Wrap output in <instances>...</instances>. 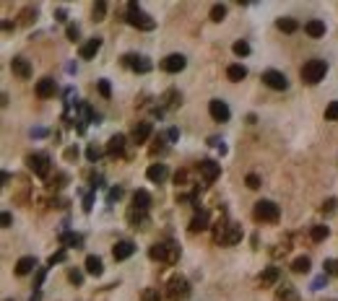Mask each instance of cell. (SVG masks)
I'll return each instance as SVG.
<instances>
[{"label":"cell","mask_w":338,"mask_h":301,"mask_svg":"<svg viewBox=\"0 0 338 301\" xmlns=\"http://www.w3.org/2000/svg\"><path fill=\"white\" fill-rule=\"evenodd\" d=\"M125 21L135 26V29H141V31H151V29H156V21L149 16V13H143L141 11V5L138 3H130L127 5V16H125Z\"/></svg>","instance_id":"cell-1"},{"label":"cell","mask_w":338,"mask_h":301,"mask_svg":"<svg viewBox=\"0 0 338 301\" xmlns=\"http://www.w3.org/2000/svg\"><path fill=\"white\" fill-rule=\"evenodd\" d=\"M325 73H328V62L325 60H307L305 68H302V81L309 83V86H315V83H320V81L325 78Z\"/></svg>","instance_id":"cell-2"},{"label":"cell","mask_w":338,"mask_h":301,"mask_svg":"<svg viewBox=\"0 0 338 301\" xmlns=\"http://www.w3.org/2000/svg\"><path fill=\"white\" fill-rule=\"evenodd\" d=\"M252 213H255V218H258V221H266V223H276L278 216H281L278 205L273 203V200H258Z\"/></svg>","instance_id":"cell-3"},{"label":"cell","mask_w":338,"mask_h":301,"mask_svg":"<svg viewBox=\"0 0 338 301\" xmlns=\"http://www.w3.org/2000/svg\"><path fill=\"white\" fill-rule=\"evenodd\" d=\"M167 296L172 301H180V299H187L190 296V283H187V278H182V275H175L169 280V286H167Z\"/></svg>","instance_id":"cell-4"},{"label":"cell","mask_w":338,"mask_h":301,"mask_svg":"<svg viewBox=\"0 0 338 301\" xmlns=\"http://www.w3.org/2000/svg\"><path fill=\"white\" fill-rule=\"evenodd\" d=\"M149 257L151 260H159V262H175L177 260V247H172V244H154L149 249Z\"/></svg>","instance_id":"cell-5"},{"label":"cell","mask_w":338,"mask_h":301,"mask_svg":"<svg viewBox=\"0 0 338 301\" xmlns=\"http://www.w3.org/2000/svg\"><path fill=\"white\" fill-rule=\"evenodd\" d=\"M26 161H29V169L34 171L36 177H47L50 174V156L47 153H31Z\"/></svg>","instance_id":"cell-6"},{"label":"cell","mask_w":338,"mask_h":301,"mask_svg":"<svg viewBox=\"0 0 338 301\" xmlns=\"http://www.w3.org/2000/svg\"><path fill=\"white\" fill-rule=\"evenodd\" d=\"M263 83H266L268 88H273V91H286L289 88V78L284 76V73H278V70H266L263 73Z\"/></svg>","instance_id":"cell-7"},{"label":"cell","mask_w":338,"mask_h":301,"mask_svg":"<svg viewBox=\"0 0 338 301\" xmlns=\"http://www.w3.org/2000/svg\"><path fill=\"white\" fill-rule=\"evenodd\" d=\"M208 112H211V117H214L216 122H226V120L232 117L229 104L221 102V99H211V104H208Z\"/></svg>","instance_id":"cell-8"},{"label":"cell","mask_w":338,"mask_h":301,"mask_svg":"<svg viewBox=\"0 0 338 301\" xmlns=\"http://www.w3.org/2000/svg\"><path fill=\"white\" fill-rule=\"evenodd\" d=\"M123 62H125L130 70H135V73H149V70H151V60L143 57V55H125Z\"/></svg>","instance_id":"cell-9"},{"label":"cell","mask_w":338,"mask_h":301,"mask_svg":"<svg viewBox=\"0 0 338 301\" xmlns=\"http://www.w3.org/2000/svg\"><path fill=\"white\" fill-rule=\"evenodd\" d=\"M185 65H187V60H185V55H180V52L167 55V57L161 60V68L167 73H180V70H185Z\"/></svg>","instance_id":"cell-10"},{"label":"cell","mask_w":338,"mask_h":301,"mask_svg":"<svg viewBox=\"0 0 338 301\" xmlns=\"http://www.w3.org/2000/svg\"><path fill=\"white\" fill-rule=\"evenodd\" d=\"M218 174H221V164H216V161H211V159L200 161V177H203L206 182H214Z\"/></svg>","instance_id":"cell-11"},{"label":"cell","mask_w":338,"mask_h":301,"mask_svg":"<svg viewBox=\"0 0 338 301\" xmlns=\"http://www.w3.org/2000/svg\"><path fill=\"white\" fill-rule=\"evenodd\" d=\"M133 252H135V244H133V242H127V239H123V242H117L115 247H112V257H115L117 262H123V260L130 257Z\"/></svg>","instance_id":"cell-12"},{"label":"cell","mask_w":338,"mask_h":301,"mask_svg":"<svg viewBox=\"0 0 338 301\" xmlns=\"http://www.w3.org/2000/svg\"><path fill=\"white\" fill-rule=\"evenodd\" d=\"M11 70H13V76H18V78H31V65H29V60L26 57H13L11 60Z\"/></svg>","instance_id":"cell-13"},{"label":"cell","mask_w":338,"mask_h":301,"mask_svg":"<svg viewBox=\"0 0 338 301\" xmlns=\"http://www.w3.org/2000/svg\"><path fill=\"white\" fill-rule=\"evenodd\" d=\"M102 50V39H99V36H94V39H89L84 47H81V60H91V57H96V52Z\"/></svg>","instance_id":"cell-14"},{"label":"cell","mask_w":338,"mask_h":301,"mask_svg":"<svg viewBox=\"0 0 338 301\" xmlns=\"http://www.w3.org/2000/svg\"><path fill=\"white\" fill-rule=\"evenodd\" d=\"M149 135H151V122H138L133 127L130 138H133V143H146L149 140Z\"/></svg>","instance_id":"cell-15"},{"label":"cell","mask_w":338,"mask_h":301,"mask_svg":"<svg viewBox=\"0 0 338 301\" xmlns=\"http://www.w3.org/2000/svg\"><path fill=\"white\" fill-rule=\"evenodd\" d=\"M149 205H151V195L146 192V190H135V195H133V211H149Z\"/></svg>","instance_id":"cell-16"},{"label":"cell","mask_w":338,"mask_h":301,"mask_svg":"<svg viewBox=\"0 0 338 301\" xmlns=\"http://www.w3.org/2000/svg\"><path fill=\"white\" fill-rule=\"evenodd\" d=\"M55 81L52 78H42L39 83H36V96L39 99H50V96H55Z\"/></svg>","instance_id":"cell-17"},{"label":"cell","mask_w":338,"mask_h":301,"mask_svg":"<svg viewBox=\"0 0 338 301\" xmlns=\"http://www.w3.org/2000/svg\"><path fill=\"white\" fill-rule=\"evenodd\" d=\"M305 31L312 36V39H320V36H325V24L320 21V18H312V21L305 24Z\"/></svg>","instance_id":"cell-18"},{"label":"cell","mask_w":338,"mask_h":301,"mask_svg":"<svg viewBox=\"0 0 338 301\" xmlns=\"http://www.w3.org/2000/svg\"><path fill=\"white\" fill-rule=\"evenodd\" d=\"M123 151H125V135H112L107 143V153L109 156H120Z\"/></svg>","instance_id":"cell-19"},{"label":"cell","mask_w":338,"mask_h":301,"mask_svg":"<svg viewBox=\"0 0 338 301\" xmlns=\"http://www.w3.org/2000/svg\"><path fill=\"white\" fill-rule=\"evenodd\" d=\"M60 244L62 247H81V244H84V236L81 234H76V231H62L60 234Z\"/></svg>","instance_id":"cell-20"},{"label":"cell","mask_w":338,"mask_h":301,"mask_svg":"<svg viewBox=\"0 0 338 301\" xmlns=\"http://www.w3.org/2000/svg\"><path fill=\"white\" fill-rule=\"evenodd\" d=\"M167 174H169V171H167L164 164H151L149 171H146V177H149L151 182H164V179H167Z\"/></svg>","instance_id":"cell-21"},{"label":"cell","mask_w":338,"mask_h":301,"mask_svg":"<svg viewBox=\"0 0 338 301\" xmlns=\"http://www.w3.org/2000/svg\"><path fill=\"white\" fill-rule=\"evenodd\" d=\"M36 268V257H21V260H18L16 262V275H29V273Z\"/></svg>","instance_id":"cell-22"},{"label":"cell","mask_w":338,"mask_h":301,"mask_svg":"<svg viewBox=\"0 0 338 301\" xmlns=\"http://www.w3.org/2000/svg\"><path fill=\"white\" fill-rule=\"evenodd\" d=\"M206 229H208V213L200 211V213H195L193 221H190V231L198 234V231H206Z\"/></svg>","instance_id":"cell-23"},{"label":"cell","mask_w":338,"mask_h":301,"mask_svg":"<svg viewBox=\"0 0 338 301\" xmlns=\"http://www.w3.org/2000/svg\"><path fill=\"white\" fill-rule=\"evenodd\" d=\"M226 78L234 81V83H240V81L247 78V68H245V65H229V68H226Z\"/></svg>","instance_id":"cell-24"},{"label":"cell","mask_w":338,"mask_h":301,"mask_svg":"<svg viewBox=\"0 0 338 301\" xmlns=\"http://www.w3.org/2000/svg\"><path fill=\"white\" fill-rule=\"evenodd\" d=\"M102 270H104L102 260H99L96 254H89V257H86V273H89V275H102Z\"/></svg>","instance_id":"cell-25"},{"label":"cell","mask_w":338,"mask_h":301,"mask_svg":"<svg viewBox=\"0 0 338 301\" xmlns=\"http://www.w3.org/2000/svg\"><path fill=\"white\" fill-rule=\"evenodd\" d=\"M278 280V268H266L260 273V286H273Z\"/></svg>","instance_id":"cell-26"},{"label":"cell","mask_w":338,"mask_h":301,"mask_svg":"<svg viewBox=\"0 0 338 301\" xmlns=\"http://www.w3.org/2000/svg\"><path fill=\"white\" fill-rule=\"evenodd\" d=\"M240 239H242L240 229H237V226H229V231H226V234H224V236H221V239H218V242H221V244H237Z\"/></svg>","instance_id":"cell-27"},{"label":"cell","mask_w":338,"mask_h":301,"mask_svg":"<svg viewBox=\"0 0 338 301\" xmlns=\"http://www.w3.org/2000/svg\"><path fill=\"white\" fill-rule=\"evenodd\" d=\"M276 26H278L281 31H286V34H294L299 24L294 21V18H278V21H276Z\"/></svg>","instance_id":"cell-28"},{"label":"cell","mask_w":338,"mask_h":301,"mask_svg":"<svg viewBox=\"0 0 338 301\" xmlns=\"http://www.w3.org/2000/svg\"><path fill=\"white\" fill-rule=\"evenodd\" d=\"M328 234H331V229H328V226H312V231H309L312 242H323V239H328Z\"/></svg>","instance_id":"cell-29"},{"label":"cell","mask_w":338,"mask_h":301,"mask_svg":"<svg viewBox=\"0 0 338 301\" xmlns=\"http://www.w3.org/2000/svg\"><path fill=\"white\" fill-rule=\"evenodd\" d=\"M224 16H226V5L224 3H216L214 8H211V21H224Z\"/></svg>","instance_id":"cell-30"},{"label":"cell","mask_w":338,"mask_h":301,"mask_svg":"<svg viewBox=\"0 0 338 301\" xmlns=\"http://www.w3.org/2000/svg\"><path fill=\"white\" fill-rule=\"evenodd\" d=\"M91 16H94V21H104V16H107V3H104V0H99V3L94 5Z\"/></svg>","instance_id":"cell-31"},{"label":"cell","mask_w":338,"mask_h":301,"mask_svg":"<svg viewBox=\"0 0 338 301\" xmlns=\"http://www.w3.org/2000/svg\"><path fill=\"white\" fill-rule=\"evenodd\" d=\"M291 270L294 273H307L309 270V257H297L294 265H291Z\"/></svg>","instance_id":"cell-32"},{"label":"cell","mask_w":338,"mask_h":301,"mask_svg":"<svg viewBox=\"0 0 338 301\" xmlns=\"http://www.w3.org/2000/svg\"><path fill=\"white\" fill-rule=\"evenodd\" d=\"M68 280H70V283H76V286H81V283H84V273H81L78 268H70L68 270Z\"/></svg>","instance_id":"cell-33"},{"label":"cell","mask_w":338,"mask_h":301,"mask_svg":"<svg viewBox=\"0 0 338 301\" xmlns=\"http://www.w3.org/2000/svg\"><path fill=\"white\" fill-rule=\"evenodd\" d=\"M234 55H240V57H245V55H250V44L247 42H234Z\"/></svg>","instance_id":"cell-34"},{"label":"cell","mask_w":338,"mask_h":301,"mask_svg":"<svg viewBox=\"0 0 338 301\" xmlns=\"http://www.w3.org/2000/svg\"><path fill=\"white\" fill-rule=\"evenodd\" d=\"M34 18H36V8H24V13H21V24H31L34 21Z\"/></svg>","instance_id":"cell-35"},{"label":"cell","mask_w":338,"mask_h":301,"mask_svg":"<svg viewBox=\"0 0 338 301\" xmlns=\"http://www.w3.org/2000/svg\"><path fill=\"white\" fill-rule=\"evenodd\" d=\"M141 301H161V294H159L156 288H146V291H143V299H141Z\"/></svg>","instance_id":"cell-36"},{"label":"cell","mask_w":338,"mask_h":301,"mask_svg":"<svg viewBox=\"0 0 338 301\" xmlns=\"http://www.w3.org/2000/svg\"><path fill=\"white\" fill-rule=\"evenodd\" d=\"M96 86H99V94H102L104 99H109V96H112V86H109V81H104V78H102Z\"/></svg>","instance_id":"cell-37"},{"label":"cell","mask_w":338,"mask_h":301,"mask_svg":"<svg viewBox=\"0 0 338 301\" xmlns=\"http://www.w3.org/2000/svg\"><path fill=\"white\" fill-rule=\"evenodd\" d=\"M325 120H338V102H331L325 109Z\"/></svg>","instance_id":"cell-38"},{"label":"cell","mask_w":338,"mask_h":301,"mask_svg":"<svg viewBox=\"0 0 338 301\" xmlns=\"http://www.w3.org/2000/svg\"><path fill=\"white\" fill-rule=\"evenodd\" d=\"M276 301H297V294L291 288H286V291H281V294L276 296Z\"/></svg>","instance_id":"cell-39"},{"label":"cell","mask_w":338,"mask_h":301,"mask_svg":"<svg viewBox=\"0 0 338 301\" xmlns=\"http://www.w3.org/2000/svg\"><path fill=\"white\" fill-rule=\"evenodd\" d=\"M86 156H89V161H96L99 156H102V148H99V145H89Z\"/></svg>","instance_id":"cell-40"},{"label":"cell","mask_w":338,"mask_h":301,"mask_svg":"<svg viewBox=\"0 0 338 301\" xmlns=\"http://www.w3.org/2000/svg\"><path fill=\"white\" fill-rule=\"evenodd\" d=\"M78 36H81V29H78L76 24H68V39H70V42H76Z\"/></svg>","instance_id":"cell-41"},{"label":"cell","mask_w":338,"mask_h":301,"mask_svg":"<svg viewBox=\"0 0 338 301\" xmlns=\"http://www.w3.org/2000/svg\"><path fill=\"white\" fill-rule=\"evenodd\" d=\"M325 273L328 275H338V260H328L325 262Z\"/></svg>","instance_id":"cell-42"},{"label":"cell","mask_w":338,"mask_h":301,"mask_svg":"<svg viewBox=\"0 0 338 301\" xmlns=\"http://www.w3.org/2000/svg\"><path fill=\"white\" fill-rule=\"evenodd\" d=\"M245 182H247L250 190H258V187H260V177H258V174H247V179H245Z\"/></svg>","instance_id":"cell-43"},{"label":"cell","mask_w":338,"mask_h":301,"mask_svg":"<svg viewBox=\"0 0 338 301\" xmlns=\"http://www.w3.org/2000/svg\"><path fill=\"white\" fill-rule=\"evenodd\" d=\"M336 205H338V203H336V200L331 197V200H328V203L323 205V213H336Z\"/></svg>","instance_id":"cell-44"},{"label":"cell","mask_w":338,"mask_h":301,"mask_svg":"<svg viewBox=\"0 0 338 301\" xmlns=\"http://www.w3.org/2000/svg\"><path fill=\"white\" fill-rule=\"evenodd\" d=\"M44 275H47V268H42L39 273H36V283H34V288H39V286H42V280H44Z\"/></svg>","instance_id":"cell-45"},{"label":"cell","mask_w":338,"mask_h":301,"mask_svg":"<svg viewBox=\"0 0 338 301\" xmlns=\"http://www.w3.org/2000/svg\"><path fill=\"white\" fill-rule=\"evenodd\" d=\"M62 260H65V249L58 252V254H52V257H50V265H55V262H62Z\"/></svg>","instance_id":"cell-46"},{"label":"cell","mask_w":338,"mask_h":301,"mask_svg":"<svg viewBox=\"0 0 338 301\" xmlns=\"http://www.w3.org/2000/svg\"><path fill=\"white\" fill-rule=\"evenodd\" d=\"M120 195H123V190H120V187L109 190V200H120Z\"/></svg>","instance_id":"cell-47"},{"label":"cell","mask_w":338,"mask_h":301,"mask_svg":"<svg viewBox=\"0 0 338 301\" xmlns=\"http://www.w3.org/2000/svg\"><path fill=\"white\" fill-rule=\"evenodd\" d=\"M0 221H3V226H5V229H8V226L13 223V218H11V213H3V218H0Z\"/></svg>","instance_id":"cell-48"},{"label":"cell","mask_w":338,"mask_h":301,"mask_svg":"<svg viewBox=\"0 0 338 301\" xmlns=\"http://www.w3.org/2000/svg\"><path fill=\"white\" fill-rule=\"evenodd\" d=\"M76 156H78L76 148H68V151H65V159H76Z\"/></svg>","instance_id":"cell-49"}]
</instances>
